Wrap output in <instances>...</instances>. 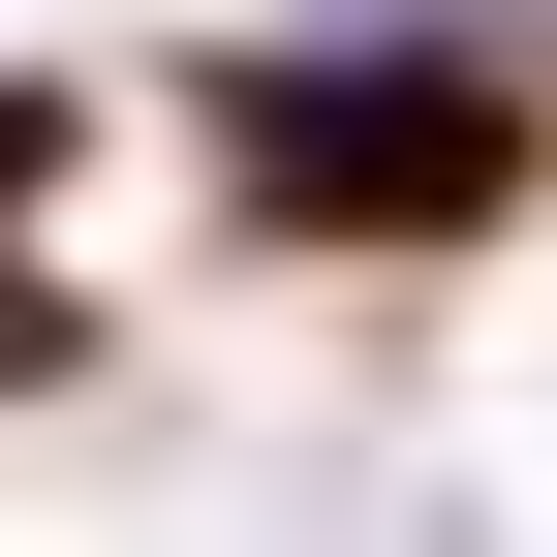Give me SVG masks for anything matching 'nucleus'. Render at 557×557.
Returning a JSON list of instances; mask_svg holds the SVG:
<instances>
[{"mask_svg":"<svg viewBox=\"0 0 557 557\" xmlns=\"http://www.w3.org/2000/svg\"><path fill=\"white\" fill-rule=\"evenodd\" d=\"M156 156L248 278H465L557 218V0H248L156 62Z\"/></svg>","mask_w":557,"mask_h":557,"instance_id":"f257e3e1","label":"nucleus"},{"mask_svg":"<svg viewBox=\"0 0 557 557\" xmlns=\"http://www.w3.org/2000/svg\"><path fill=\"white\" fill-rule=\"evenodd\" d=\"M32 403H124V278H94V218H0V434Z\"/></svg>","mask_w":557,"mask_h":557,"instance_id":"f03ea898","label":"nucleus"},{"mask_svg":"<svg viewBox=\"0 0 557 557\" xmlns=\"http://www.w3.org/2000/svg\"><path fill=\"white\" fill-rule=\"evenodd\" d=\"M94 156H124L94 62H0V218H94Z\"/></svg>","mask_w":557,"mask_h":557,"instance_id":"7ed1b4c3","label":"nucleus"}]
</instances>
